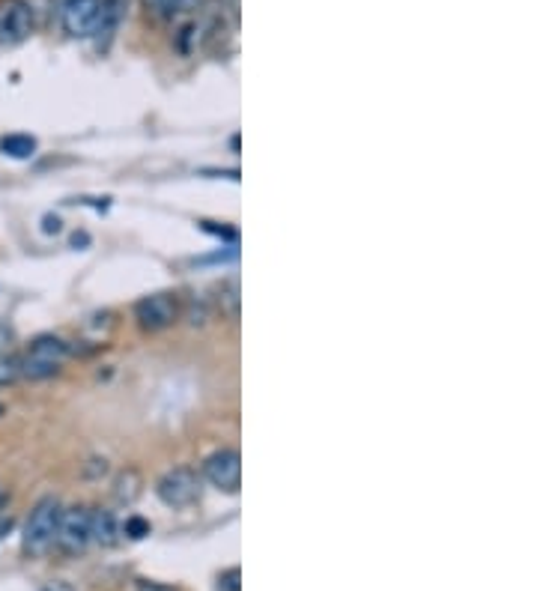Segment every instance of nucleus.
Listing matches in <instances>:
<instances>
[{
  "label": "nucleus",
  "instance_id": "nucleus-22",
  "mask_svg": "<svg viewBox=\"0 0 537 591\" xmlns=\"http://www.w3.org/2000/svg\"><path fill=\"white\" fill-rule=\"evenodd\" d=\"M9 529H12V520H9V517H0V541H3V535H6Z\"/></svg>",
  "mask_w": 537,
  "mask_h": 591
},
{
  "label": "nucleus",
  "instance_id": "nucleus-7",
  "mask_svg": "<svg viewBox=\"0 0 537 591\" xmlns=\"http://www.w3.org/2000/svg\"><path fill=\"white\" fill-rule=\"evenodd\" d=\"M33 33V9L27 0H0V45H21Z\"/></svg>",
  "mask_w": 537,
  "mask_h": 591
},
{
  "label": "nucleus",
  "instance_id": "nucleus-3",
  "mask_svg": "<svg viewBox=\"0 0 537 591\" xmlns=\"http://www.w3.org/2000/svg\"><path fill=\"white\" fill-rule=\"evenodd\" d=\"M179 317H182V305H179L177 293H171V290L150 293L135 302V320L144 332H165L177 323Z\"/></svg>",
  "mask_w": 537,
  "mask_h": 591
},
{
  "label": "nucleus",
  "instance_id": "nucleus-18",
  "mask_svg": "<svg viewBox=\"0 0 537 591\" xmlns=\"http://www.w3.org/2000/svg\"><path fill=\"white\" fill-rule=\"evenodd\" d=\"M135 589L138 591H177V589H171V586H165V583H156V580H138V583H135Z\"/></svg>",
  "mask_w": 537,
  "mask_h": 591
},
{
  "label": "nucleus",
  "instance_id": "nucleus-4",
  "mask_svg": "<svg viewBox=\"0 0 537 591\" xmlns=\"http://www.w3.org/2000/svg\"><path fill=\"white\" fill-rule=\"evenodd\" d=\"M156 493L168 508H188L200 496V475L191 466H177L159 478Z\"/></svg>",
  "mask_w": 537,
  "mask_h": 591
},
{
  "label": "nucleus",
  "instance_id": "nucleus-2",
  "mask_svg": "<svg viewBox=\"0 0 537 591\" xmlns=\"http://www.w3.org/2000/svg\"><path fill=\"white\" fill-rule=\"evenodd\" d=\"M69 359V344L57 335H39L30 341L24 356L18 359L24 380H48L54 377Z\"/></svg>",
  "mask_w": 537,
  "mask_h": 591
},
{
  "label": "nucleus",
  "instance_id": "nucleus-1",
  "mask_svg": "<svg viewBox=\"0 0 537 591\" xmlns=\"http://www.w3.org/2000/svg\"><path fill=\"white\" fill-rule=\"evenodd\" d=\"M60 517H63V505L54 496H45L36 502V508L30 511V517L24 523V535H21V547L27 556H45L57 544Z\"/></svg>",
  "mask_w": 537,
  "mask_h": 591
},
{
  "label": "nucleus",
  "instance_id": "nucleus-8",
  "mask_svg": "<svg viewBox=\"0 0 537 591\" xmlns=\"http://www.w3.org/2000/svg\"><path fill=\"white\" fill-rule=\"evenodd\" d=\"M96 15H99V0H63L60 6V21L63 30L75 39H87L96 30Z\"/></svg>",
  "mask_w": 537,
  "mask_h": 591
},
{
  "label": "nucleus",
  "instance_id": "nucleus-21",
  "mask_svg": "<svg viewBox=\"0 0 537 591\" xmlns=\"http://www.w3.org/2000/svg\"><path fill=\"white\" fill-rule=\"evenodd\" d=\"M42 591H75L69 583H48Z\"/></svg>",
  "mask_w": 537,
  "mask_h": 591
},
{
  "label": "nucleus",
  "instance_id": "nucleus-9",
  "mask_svg": "<svg viewBox=\"0 0 537 591\" xmlns=\"http://www.w3.org/2000/svg\"><path fill=\"white\" fill-rule=\"evenodd\" d=\"M126 9H129V0H99V15H96V30H93V36L99 39V48H108L111 36L126 18Z\"/></svg>",
  "mask_w": 537,
  "mask_h": 591
},
{
  "label": "nucleus",
  "instance_id": "nucleus-20",
  "mask_svg": "<svg viewBox=\"0 0 537 591\" xmlns=\"http://www.w3.org/2000/svg\"><path fill=\"white\" fill-rule=\"evenodd\" d=\"M9 341H12V332H9L6 326H0V353L9 347Z\"/></svg>",
  "mask_w": 537,
  "mask_h": 591
},
{
  "label": "nucleus",
  "instance_id": "nucleus-23",
  "mask_svg": "<svg viewBox=\"0 0 537 591\" xmlns=\"http://www.w3.org/2000/svg\"><path fill=\"white\" fill-rule=\"evenodd\" d=\"M6 499H9V496H6V493L0 490V511H3V505H6Z\"/></svg>",
  "mask_w": 537,
  "mask_h": 591
},
{
  "label": "nucleus",
  "instance_id": "nucleus-17",
  "mask_svg": "<svg viewBox=\"0 0 537 591\" xmlns=\"http://www.w3.org/2000/svg\"><path fill=\"white\" fill-rule=\"evenodd\" d=\"M239 571L236 568H230V571H224L221 577H218V591H239L242 586H239Z\"/></svg>",
  "mask_w": 537,
  "mask_h": 591
},
{
  "label": "nucleus",
  "instance_id": "nucleus-6",
  "mask_svg": "<svg viewBox=\"0 0 537 591\" xmlns=\"http://www.w3.org/2000/svg\"><path fill=\"white\" fill-rule=\"evenodd\" d=\"M203 475L212 487L224 490V493H236L242 487V457L236 448H221L215 454L206 457L203 463Z\"/></svg>",
  "mask_w": 537,
  "mask_h": 591
},
{
  "label": "nucleus",
  "instance_id": "nucleus-11",
  "mask_svg": "<svg viewBox=\"0 0 537 591\" xmlns=\"http://www.w3.org/2000/svg\"><path fill=\"white\" fill-rule=\"evenodd\" d=\"M141 493H144V478H141V472L138 469H123L120 475H117V481H114V499L120 502V505H135L138 499H141Z\"/></svg>",
  "mask_w": 537,
  "mask_h": 591
},
{
  "label": "nucleus",
  "instance_id": "nucleus-13",
  "mask_svg": "<svg viewBox=\"0 0 537 591\" xmlns=\"http://www.w3.org/2000/svg\"><path fill=\"white\" fill-rule=\"evenodd\" d=\"M218 308H221V314H227L230 320L239 317V287H236V281H227V284L218 287Z\"/></svg>",
  "mask_w": 537,
  "mask_h": 591
},
{
  "label": "nucleus",
  "instance_id": "nucleus-10",
  "mask_svg": "<svg viewBox=\"0 0 537 591\" xmlns=\"http://www.w3.org/2000/svg\"><path fill=\"white\" fill-rule=\"evenodd\" d=\"M123 538V526L117 520V514L111 508H99L90 511V541L99 547H117Z\"/></svg>",
  "mask_w": 537,
  "mask_h": 591
},
{
  "label": "nucleus",
  "instance_id": "nucleus-16",
  "mask_svg": "<svg viewBox=\"0 0 537 591\" xmlns=\"http://www.w3.org/2000/svg\"><path fill=\"white\" fill-rule=\"evenodd\" d=\"M21 377V365L18 359H0V386H9Z\"/></svg>",
  "mask_w": 537,
  "mask_h": 591
},
{
  "label": "nucleus",
  "instance_id": "nucleus-19",
  "mask_svg": "<svg viewBox=\"0 0 537 591\" xmlns=\"http://www.w3.org/2000/svg\"><path fill=\"white\" fill-rule=\"evenodd\" d=\"M60 224H63V221H60L57 215H45V227H42V230H45V233H60Z\"/></svg>",
  "mask_w": 537,
  "mask_h": 591
},
{
  "label": "nucleus",
  "instance_id": "nucleus-5",
  "mask_svg": "<svg viewBox=\"0 0 537 591\" xmlns=\"http://www.w3.org/2000/svg\"><path fill=\"white\" fill-rule=\"evenodd\" d=\"M90 508H66L57 529V544L66 556H81L90 547Z\"/></svg>",
  "mask_w": 537,
  "mask_h": 591
},
{
  "label": "nucleus",
  "instance_id": "nucleus-15",
  "mask_svg": "<svg viewBox=\"0 0 537 591\" xmlns=\"http://www.w3.org/2000/svg\"><path fill=\"white\" fill-rule=\"evenodd\" d=\"M150 9H156L159 15H179L188 6H194V0H147Z\"/></svg>",
  "mask_w": 537,
  "mask_h": 591
},
{
  "label": "nucleus",
  "instance_id": "nucleus-12",
  "mask_svg": "<svg viewBox=\"0 0 537 591\" xmlns=\"http://www.w3.org/2000/svg\"><path fill=\"white\" fill-rule=\"evenodd\" d=\"M0 153L9 156V159H30L36 153V138L12 132V135L0 138Z\"/></svg>",
  "mask_w": 537,
  "mask_h": 591
},
{
  "label": "nucleus",
  "instance_id": "nucleus-14",
  "mask_svg": "<svg viewBox=\"0 0 537 591\" xmlns=\"http://www.w3.org/2000/svg\"><path fill=\"white\" fill-rule=\"evenodd\" d=\"M123 535H126V538H132V541L147 538V535H150V520H144V517L132 514V517L123 523Z\"/></svg>",
  "mask_w": 537,
  "mask_h": 591
}]
</instances>
